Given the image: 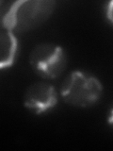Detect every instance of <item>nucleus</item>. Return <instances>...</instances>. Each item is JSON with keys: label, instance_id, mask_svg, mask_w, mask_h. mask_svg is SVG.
Returning a JSON list of instances; mask_svg holds the SVG:
<instances>
[{"label": "nucleus", "instance_id": "obj_1", "mask_svg": "<svg viewBox=\"0 0 113 151\" xmlns=\"http://www.w3.org/2000/svg\"><path fill=\"white\" fill-rule=\"evenodd\" d=\"M56 8L55 1L21 0L1 8L2 27L12 32H26L40 27L48 20Z\"/></svg>", "mask_w": 113, "mask_h": 151}, {"label": "nucleus", "instance_id": "obj_2", "mask_svg": "<svg viewBox=\"0 0 113 151\" xmlns=\"http://www.w3.org/2000/svg\"><path fill=\"white\" fill-rule=\"evenodd\" d=\"M62 100L75 108H89L100 100L103 94L102 82L86 71H72L60 86Z\"/></svg>", "mask_w": 113, "mask_h": 151}, {"label": "nucleus", "instance_id": "obj_3", "mask_svg": "<svg viewBox=\"0 0 113 151\" xmlns=\"http://www.w3.org/2000/svg\"><path fill=\"white\" fill-rule=\"evenodd\" d=\"M32 70L45 79H55L64 72L67 66V55L59 45L42 42L37 45L29 55Z\"/></svg>", "mask_w": 113, "mask_h": 151}, {"label": "nucleus", "instance_id": "obj_4", "mask_svg": "<svg viewBox=\"0 0 113 151\" xmlns=\"http://www.w3.org/2000/svg\"><path fill=\"white\" fill-rule=\"evenodd\" d=\"M59 93L56 88L47 82H34L27 87L24 94V105L35 114L46 113L56 106Z\"/></svg>", "mask_w": 113, "mask_h": 151}, {"label": "nucleus", "instance_id": "obj_5", "mask_svg": "<svg viewBox=\"0 0 113 151\" xmlns=\"http://www.w3.org/2000/svg\"><path fill=\"white\" fill-rule=\"evenodd\" d=\"M1 69L4 70L15 63L18 54V40L14 32L7 29L1 30Z\"/></svg>", "mask_w": 113, "mask_h": 151}, {"label": "nucleus", "instance_id": "obj_6", "mask_svg": "<svg viewBox=\"0 0 113 151\" xmlns=\"http://www.w3.org/2000/svg\"><path fill=\"white\" fill-rule=\"evenodd\" d=\"M105 15L107 18V21L113 26V1L107 3L105 8Z\"/></svg>", "mask_w": 113, "mask_h": 151}, {"label": "nucleus", "instance_id": "obj_7", "mask_svg": "<svg viewBox=\"0 0 113 151\" xmlns=\"http://www.w3.org/2000/svg\"><path fill=\"white\" fill-rule=\"evenodd\" d=\"M107 124L109 127H111L113 129V103L109 109V111H108V115H107Z\"/></svg>", "mask_w": 113, "mask_h": 151}]
</instances>
